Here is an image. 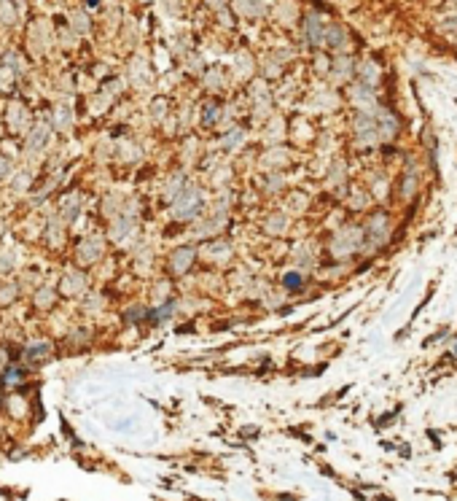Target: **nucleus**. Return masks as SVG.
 Masks as SVG:
<instances>
[{"label":"nucleus","instance_id":"nucleus-1","mask_svg":"<svg viewBox=\"0 0 457 501\" xmlns=\"http://www.w3.org/2000/svg\"><path fill=\"white\" fill-rule=\"evenodd\" d=\"M199 205H202V197H199L194 189H188V192L183 194V200L175 205V216H178V219H191V216L199 210Z\"/></svg>","mask_w":457,"mask_h":501},{"label":"nucleus","instance_id":"nucleus-2","mask_svg":"<svg viewBox=\"0 0 457 501\" xmlns=\"http://www.w3.org/2000/svg\"><path fill=\"white\" fill-rule=\"evenodd\" d=\"M194 256H196V253H194L191 248H180L175 256H173V270H175V272H186L188 267H191Z\"/></svg>","mask_w":457,"mask_h":501},{"label":"nucleus","instance_id":"nucleus-3","mask_svg":"<svg viewBox=\"0 0 457 501\" xmlns=\"http://www.w3.org/2000/svg\"><path fill=\"white\" fill-rule=\"evenodd\" d=\"M285 224H288V221H285L282 216L277 213V216H272V219L266 221V232H272V234H280V232H285Z\"/></svg>","mask_w":457,"mask_h":501},{"label":"nucleus","instance_id":"nucleus-4","mask_svg":"<svg viewBox=\"0 0 457 501\" xmlns=\"http://www.w3.org/2000/svg\"><path fill=\"white\" fill-rule=\"evenodd\" d=\"M285 286L288 288H296V286H301V275H296V272H291V275H285Z\"/></svg>","mask_w":457,"mask_h":501},{"label":"nucleus","instance_id":"nucleus-5","mask_svg":"<svg viewBox=\"0 0 457 501\" xmlns=\"http://www.w3.org/2000/svg\"><path fill=\"white\" fill-rule=\"evenodd\" d=\"M452 351H454V353H457V342H454V348H452Z\"/></svg>","mask_w":457,"mask_h":501}]
</instances>
